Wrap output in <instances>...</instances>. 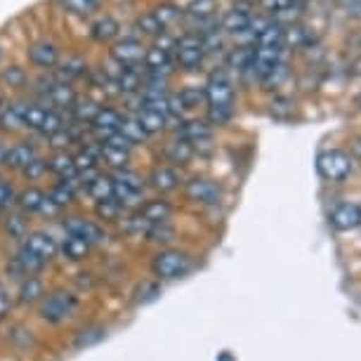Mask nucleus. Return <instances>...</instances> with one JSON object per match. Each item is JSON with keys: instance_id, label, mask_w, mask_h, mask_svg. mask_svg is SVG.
<instances>
[{"instance_id": "nucleus-33", "label": "nucleus", "mask_w": 361, "mask_h": 361, "mask_svg": "<svg viewBox=\"0 0 361 361\" xmlns=\"http://www.w3.org/2000/svg\"><path fill=\"white\" fill-rule=\"evenodd\" d=\"M94 213H97V222L102 224H116L123 220L126 210L121 206L116 199H106V201H99L97 208H94Z\"/></svg>"}, {"instance_id": "nucleus-51", "label": "nucleus", "mask_w": 361, "mask_h": 361, "mask_svg": "<svg viewBox=\"0 0 361 361\" xmlns=\"http://www.w3.org/2000/svg\"><path fill=\"white\" fill-rule=\"evenodd\" d=\"M17 189L12 187V182L0 180V213H10L17 206Z\"/></svg>"}, {"instance_id": "nucleus-10", "label": "nucleus", "mask_w": 361, "mask_h": 361, "mask_svg": "<svg viewBox=\"0 0 361 361\" xmlns=\"http://www.w3.org/2000/svg\"><path fill=\"white\" fill-rule=\"evenodd\" d=\"M145 52L147 47L142 45V40L137 36H126L111 47V59L118 62L121 66H137L145 59Z\"/></svg>"}, {"instance_id": "nucleus-21", "label": "nucleus", "mask_w": 361, "mask_h": 361, "mask_svg": "<svg viewBox=\"0 0 361 361\" xmlns=\"http://www.w3.org/2000/svg\"><path fill=\"white\" fill-rule=\"evenodd\" d=\"M194 147L189 145L187 140H180V137H175V140H170L166 147H163V159H166L170 166L177 168V166H187L189 161L194 159Z\"/></svg>"}, {"instance_id": "nucleus-24", "label": "nucleus", "mask_w": 361, "mask_h": 361, "mask_svg": "<svg viewBox=\"0 0 361 361\" xmlns=\"http://www.w3.org/2000/svg\"><path fill=\"white\" fill-rule=\"evenodd\" d=\"M45 199H47V192H43V189L36 185H31L17 194V208H19V213H24V215H38V210L45 203Z\"/></svg>"}, {"instance_id": "nucleus-42", "label": "nucleus", "mask_w": 361, "mask_h": 361, "mask_svg": "<svg viewBox=\"0 0 361 361\" xmlns=\"http://www.w3.org/2000/svg\"><path fill=\"white\" fill-rule=\"evenodd\" d=\"M177 97L182 102V109L189 111V109H199L201 104H206V87H182L180 92H177Z\"/></svg>"}, {"instance_id": "nucleus-53", "label": "nucleus", "mask_w": 361, "mask_h": 361, "mask_svg": "<svg viewBox=\"0 0 361 361\" xmlns=\"http://www.w3.org/2000/svg\"><path fill=\"white\" fill-rule=\"evenodd\" d=\"M293 102L288 97H276L274 102H271V116H276V118H288V116L293 114Z\"/></svg>"}, {"instance_id": "nucleus-37", "label": "nucleus", "mask_w": 361, "mask_h": 361, "mask_svg": "<svg viewBox=\"0 0 361 361\" xmlns=\"http://www.w3.org/2000/svg\"><path fill=\"white\" fill-rule=\"evenodd\" d=\"M0 83L12 87V90H24L26 85H29V73L22 66L12 64V66H5L3 71H0Z\"/></svg>"}, {"instance_id": "nucleus-55", "label": "nucleus", "mask_w": 361, "mask_h": 361, "mask_svg": "<svg viewBox=\"0 0 361 361\" xmlns=\"http://www.w3.org/2000/svg\"><path fill=\"white\" fill-rule=\"evenodd\" d=\"M267 12H286L293 8V0H260Z\"/></svg>"}, {"instance_id": "nucleus-50", "label": "nucleus", "mask_w": 361, "mask_h": 361, "mask_svg": "<svg viewBox=\"0 0 361 361\" xmlns=\"http://www.w3.org/2000/svg\"><path fill=\"white\" fill-rule=\"evenodd\" d=\"M50 173V168H47V159H40V156H36L29 166H26L22 170V177L26 182H38V180H43V177Z\"/></svg>"}, {"instance_id": "nucleus-6", "label": "nucleus", "mask_w": 361, "mask_h": 361, "mask_svg": "<svg viewBox=\"0 0 361 361\" xmlns=\"http://www.w3.org/2000/svg\"><path fill=\"white\" fill-rule=\"evenodd\" d=\"M317 173L326 182H343L352 173V159L343 149H326L317 156Z\"/></svg>"}, {"instance_id": "nucleus-11", "label": "nucleus", "mask_w": 361, "mask_h": 361, "mask_svg": "<svg viewBox=\"0 0 361 361\" xmlns=\"http://www.w3.org/2000/svg\"><path fill=\"white\" fill-rule=\"evenodd\" d=\"M177 137L187 140L189 145L194 147V152L203 145H210L213 140V128H210L208 121H199V118H189V121H180V128H177Z\"/></svg>"}, {"instance_id": "nucleus-15", "label": "nucleus", "mask_w": 361, "mask_h": 361, "mask_svg": "<svg viewBox=\"0 0 361 361\" xmlns=\"http://www.w3.org/2000/svg\"><path fill=\"white\" fill-rule=\"evenodd\" d=\"M36 147L31 145V142H17V145H12L5 149V156H3V166L10 168V170H17V173H22V170L29 166V163L36 159Z\"/></svg>"}, {"instance_id": "nucleus-44", "label": "nucleus", "mask_w": 361, "mask_h": 361, "mask_svg": "<svg viewBox=\"0 0 361 361\" xmlns=\"http://www.w3.org/2000/svg\"><path fill=\"white\" fill-rule=\"evenodd\" d=\"M182 15H185V10H182L180 5H175V3H161L159 8L154 10V17L159 19L163 26L177 24L182 19Z\"/></svg>"}, {"instance_id": "nucleus-5", "label": "nucleus", "mask_w": 361, "mask_h": 361, "mask_svg": "<svg viewBox=\"0 0 361 361\" xmlns=\"http://www.w3.org/2000/svg\"><path fill=\"white\" fill-rule=\"evenodd\" d=\"M62 227L66 234L71 236H78L83 238L85 243H90L92 248L97 246H104L109 241V231L102 222L92 220V217H85V215H69L62 220Z\"/></svg>"}, {"instance_id": "nucleus-49", "label": "nucleus", "mask_w": 361, "mask_h": 361, "mask_svg": "<svg viewBox=\"0 0 361 361\" xmlns=\"http://www.w3.org/2000/svg\"><path fill=\"white\" fill-rule=\"evenodd\" d=\"M215 10H217V0H192L187 5V15H192L194 19L213 17Z\"/></svg>"}, {"instance_id": "nucleus-14", "label": "nucleus", "mask_w": 361, "mask_h": 361, "mask_svg": "<svg viewBox=\"0 0 361 361\" xmlns=\"http://www.w3.org/2000/svg\"><path fill=\"white\" fill-rule=\"evenodd\" d=\"M45 295H47V290H45V283L40 276H26L17 286V302L22 305V307L40 305Z\"/></svg>"}, {"instance_id": "nucleus-45", "label": "nucleus", "mask_w": 361, "mask_h": 361, "mask_svg": "<svg viewBox=\"0 0 361 361\" xmlns=\"http://www.w3.org/2000/svg\"><path fill=\"white\" fill-rule=\"evenodd\" d=\"M64 128H66V121H64L62 111H57V109H50V111L45 114L43 126H40V133L47 135V137H52V135L62 133Z\"/></svg>"}, {"instance_id": "nucleus-22", "label": "nucleus", "mask_w": 361, "mask_h": 361, "mask_svg": "<svg viewBox=\"0 0 361 361\" xmlns=\"http://www.w3.org/2000/svg\"><path fill=\"white\" fill-rule=\"evenodd\" d=\"M281 50L283 47H255V59H253V69L250 71L262 80L279 62H281Z\"/></svg>"}, {"instance_id": "nucleus-7", "label": "nucleus", "mask_w": 361, "mask_h": 361, "mask_svg": "<svg viewBox=\"0 0 361 361\" xmlns=\"http://www.w3.org/2000/svg\"><path fill=\"white\" fill-rule=\"evenodd\" d=\"M203 45H201V36L194 31L182 33L180 38L175 40V62L187 71H196L203 64Z\"/></svg>"}, {"instance_id": "nucleus-61", "label": "nucleus", "mask_w": 361, "mask_h": 361, "mask_svg": "<svg viewBox=\"0 0 361 361\" xmlns=\"http://www.w3.org/2000/svg\"><path fill=\"white\" fill-rule=\"evenodd\" d=\"M354 104H357V106L361 109V92L357 94V97H354Z\"/></svg>"}, {"instance_id": "nucleus-59", "label": "nucleus", "mask_w": 361, "mask_h": 361, "mask_svg": "<svg viewBox=\"0 0 361 361\" xmlns=\"http://www.w3.org/2000/svg\"><path fill=\"white\" fill-rule=\"evenodd\" d=\"M217 361H234V359H231V354H229V352H224V354H222V357H220V359H217Z\"/></svg>"}, {"instance_id": "nucleus-60", "label": "nucleus", "mask_w": 361, "mask_h": 361, "mask_svg": "<svg viewBox=\"0 0 361 361\" xmlns=\"http://www.w3.org/2000/svg\"><path fill=\"white\" fill-rule=\"evenodd\" d=\"M5 149H8V147H5V145H0V163H3V156H5Z\"/></svg>"}, {"instance_id": "nucleus-26", "label": "nucleus", "mask_w": 361, "mask_h": 361, "mask_svg": "<svg viewBox=\"0 0 361 361\" xmlns=\"http://www.w3.org/2000/svg\"><path fill=\"white\" fill-rule=\"evenodd\" d=\"M83 189H85V194L97 203L106 201V199H114V180H111V175L102 173V170L92 177V180L85 182Z\"/></svg>"}, {"instance_id": "nucleus-48", "label": "nucleus", "mask_w": 361, "mask_h": 361, "mask_svg": "<svg viewBox=\"0 0 361 361\" xmlns=\"http://www.w3.org/2000/svg\"><path fill=\"white\" fill-rule=\"evenodd\" d=\"M62 5L69 12H73V15L87 17V15H92V12L99 10L102 0H62Z\"/></svg>"}, {"instance_id": "nucleus-1", "label": "nucleus", "mask_w": 361, "mask_h": 361, "mask_svg": "<svg viewBox=\"0 0 361 361\" xmlns=\"http://www.w3.org/2000/svg\"><path fill=\"white\" fill-rule=\"evenodd\" d=\"M206 104L210 126H227L234 116V83L224 69L210 73L206 83Z\"/></svg>"}, {"instance_id": "nucleus-16", "label": "nucleus", "mask_w": 361, "mask_h": 361, "mask_svg": "<svg viewBox=\"0 0 361 361\" xmlns=\"http://www.w3.org/2000/svg\"><path fill=\"white\" fill-rule=\"evenodd\" d=\"M149 187L156 189L159 194H170L180 187L182 177L177 173V168L173 166H156L152 173H149Z\"/></svg>"}, {"instance_id": "nucleus-63", "label": "nucleus", "mask_w": 361, "mask_h": 361, "mask_svg": "<svg viewBox=\"0 0 361 361\" xmlns=\"http://www.w3.org/2000/svg\"><path fill=\"white\" fill-rule=\"evenodd\" d=\"M0 59H3V50H0Z\"/></svg>"}, {"instance_id": "nucleus-36", "label": "nucleus", "mask_w": 361, "mask_h": 361, "mask_svg": "<svg viewBox=\"0 0 361 361\" xmlns=\"http://www.w3.org/2000/svg\"><path fill=\"white\" fill-rule=\"evenodd\" d=\"M121 33V24L116 22L114 17H99L97 22L92 24V38L99 40V43H106V40H114Z\"/></svg>"}, {"instance_id": "nucleus-47", "label": "nucleus", "mask_w": 361, "mask_h": 361, "mask_svg": "<svg viewBox=\"0 0 361 361\" xmlns=\"http://www.w3.org/2000/svg\"><path fill=\"white\" fill-rule=\"evenodd\" d=\"M288 76H290L288 64H286L283 59H281V62H279V64L274 66V69H271V71L267 73V76H264V78L260 80V83H262L264 87H267V90H274V87H279L281 83H286V80H288Z\"/></svg>"}, {"instance_id": "nucleus-9", "label": "nucleus", "mask_w": 361, "mask_h": 361, "mask_svg": "<svg viewBox=\"0 0 361 361\" xmlns=\"http://www.w3.org/2000/svg\"><path fill=\"white\" fill-rule=\"evenodd\" d=\"M24 246L36 253L40 260L50 264L54 257H59V238H54L50 231L45 229H31L29 236L24 238Z\"/></svg>"}, {"instance_id": "nucleus-18", "label": "nucleus", "mask_w": 361, "mask_h": 361, "mask_svg": "<svg viewBox=\"0 0 361 361\" xmlns=\"http://www.w3.org/2000/svg\"><path fill=\"white\" fill-rule=\"evenodd\" d=\"M250 19H253V15L241 8V5H234L229 12H224L222 22H220V29L224 33H234V36H243V33H248L250 29Z\"/></svg>"}, {"instance_id": "nucleus-30", "label": "nucleus", "mask_w": 361, "mask_h": 361, "mask_svg": "<svg viewBox=\"0 0 361 361\" xmlns=\"http://www.w3.org/2000/svg\"><path fill=\"white\" fill-rule=\"evenodd\" d=\"M255 43H246V45H238L234 50L229 52L227 64L229 69H234L238 73H246L253 69V59H255Z\"/></svg>"}, {"instance_id": "nucleus-32", "label": "nucleus", "mask_w": 361, "mask_h": 361, "mask_svg": "<svg viewBox=\"0 0 361 361\" xmlns=\"http://www.w3.org/2000/svg\"><path fill=\"white\" fill-rule=\"evenodd\" d=\"M97 111H99V104L97 102H92L90 97H76L73 99V104L69 106V114L80 126H90L92 118L97 116Z\"/></svg>"}, {"instance_id": "nucleus-58", "label": "nucleus", "mask_w": 361, "mask_h": 361, "mask_svg": "<svg viewBox=\"0 0 361 361\" xmlns=\"http://www.w3.org/2000/svg\"><path fill=\"white\" fill-rule=\"evenodd\" d=\"M343 3V8L347 10H361V0H340Z\"/></svg>"}, {"instance_id": "nucleus-12", "label": "nucleus", "mask_w": 361, "mask_h": 361, "mask_svg": "<svg viewBox=\"0 0 361 361\" xmlns=\"http://www.w3.org/2000/svg\"><path fill=\"white\" fill-rule=\"evenodd\" d=\"M29 62L40 71H50L59 64V47L52 40H38L29 47Z\"/></svg>"}, {"instance_id": "nucleus-57", "label": "nucleus", "mask_w": 361, "mask_h": 361, "mask_svg": "<svg viewBox=\"0 0 361 361\" xmlns=\"http://www.w3.org/2000/svg\"><path fill=\"white\" fill-rule=\"evenodd\" d=\"M350 73H352L354 78H361V54L350 64Z\"/></svg>"}, {"instance_id": "nucleus-23", "label": "nucleus", "mask_w": 361, "mask_h": 361, "mask_svg": "<svg viewBox=\"0 0 361 361\" xmlns=\"http://www.w3.org/2000/svg\"><path fill=\"white\" fill-rule=\"evenodd\" d=\"M57 69V80H64V83H71L76 78H83L87 73V62L80 54H69L66 59H59V64L54 66Z\"/></svg>"}, {"instance_id": "nucleus-25", "label": "nucleus", "mask_w": 361, "mask_h": 361, "mask_svg": "<svg viewBox=\"0 0 361 361\" xmlns=\"http://www.w3.org/2000/svg\"><path fill=\"white\" fill-rule=\"evenodd\" d=\"M29 215L24 213H5L3 217V231L5 236L10 238V241L15 243H24V238L29 236V220H26Z\"/></svg>"}, {"instance_id": "nucleus-2", "label": "nucleus", "mask_w": 361, "mask_h": 361, "mask_svg": "<svg viewBox=\"0 0 361 361\" xmlns=\"http://www.w3.org/2000/svg\"><path fill=\"white\" fill-rule=\"evenodd\" d=\"M80 310V300L73 290L57 288L47 293L43 302L38 305V317L50 326H62L69 319H73Z\"/></svg>"}, {"instance_id": "nucleus-52", "label": "nucleus", "mask_w": 361, "mask_h": 361, "mask_svg": "<svg viewBox=\"0 0 361 361\" xmlns=\"http://www.w3.org/2000/svg\"><path fill=\"white\" fill-rule=\"evenodd\" d=\"M201 45H203V52H217V50H222V47H224V31L213 29V31L201 33Z\"/></svg>"}, {"instance_id": "nucleus-40", "label": "nucleus", "mask_w": 361, "mask_h": 361, "mask_svg": "<svg viewBox=\"0 0 361 361\" xmlns=\"http://www.w3.org/2000/svg\"><path fill=\"white\" fill-rule=\"evenodd\" d=\"M24 123H22V116H19L15 102H10V104H5L0 109V130L5 133H17L22 130Z\"/></svg>"}, {"instance_id": "nucleus-54", "label": "nucleus", "mask_w": 361, "mask_h": 361, "mask_svg": "<svg viewBox=\"0 0 361 361\" xmlns=\"http://www.w3.org/2000/svg\"><path fill=\"white\" fill-rule=\"evenodd\" d=\"M10 312H12V295H10V290L0 283V322H5V319L10 317Z\"/></svg>"}, {"instance_id": "nucleus-34", "label": "nucleus", "mask_w": 361, "mask_h": 361, "mask_svg": "<svg viewBox=\"0 0 361 361\" xmlns=\"http://www.w3.org/2000/svg\"><path fill=\"white\" fill-rule=\"evenodd\" d=\"M118 133L123 135V137L130 142V145H142V142L149 140V135L145 133V128L140 126L137 116H123V121H121L118 126Z\"/></svg>"}, {"instance_id": "nucleus-17", "label": "nucleus", "mask_w": 361, "mask_h": 361, "mask_svg": "<svg viewBox=\"0 0 361 361\" xmlns=\"http://www.w3.org/2000/svg\"><path fill=\"white\" fill-rule=\"evenodd\" d=\"M137 213L145 217L147 224H161V222H170L173 217V203L168 199H145V203L137 208Z\"/></svg>"}, {"instance_id": "nucleus-4", "label": "nucleus", "mask_w": 361, "mask_h": 361, "mask_svg": "<svg viewBox=\"0 0 361 361\" xmlns=\"http://www.w3.org/2000/svg\"><path fill=\"white\" fill-rule=\"evenodd\" d=\"M114 199L123 206V210H137L145 203V180L130 168L111 173Z\"/></svg>"}, {"instance_id": "nucleus-56", "label": "nucleus", "mask_w": 361, "mask_h": 361, "mask_svg": "<svg viewBox=\"0 0 361 361\" xmlns=\"http://www.w3.org/2000/svg\"><path fill=\"white\" fill-rule=\"evenodd\" d=\"M38 215H43V217H57V215H62V208H57L50 199H45V203L38 210Z\"/></svg>"}, {"instance_id": "nucleus-20", "label": "nucleus", "mask_w": 361, "mask_h": 361, "mask_svg": "<svg viewBox=\"0 0 361 361\" xmlns=\"http://www.w3.org/2000/svg\"><path fill=\"white\" fill-rule=\"evenodd\" d=\"M109 336V329L102 324H87L83 326V329H78L76 333H73V350H87V347H94L99 345L102 340H106Z\"/></svg>"}, {"instance_id": "nucleus-62", "label": "nucleus", "mask_w": 361, "mask_h": 361, "mask_svg": "<svg viewBox=\"0 0 361 361\" xmlns=\"http://www.w3.org/2000/svg\"><path fill=\"white\" fill-rule=\"evenodd\" d=\"M5 106V97H3V92H0V109Z\"/></svg>"}, {"instance_id": "nucleus-41", "label": "nucleus", "mask_w": 361, "mask_h": 361, "mask_svg": "<svg viewBox=\"0 0 361 361\" xmlns=\"http://www.w3.org/2000/svg\"><path fill=\"white\" fill-rule=\"evenodd\" d=\"M257 47H283V24L271 22L260 36L255 38Z\"/></svg>"}, {"instance_id": "nucleus-46", "label": "nucleus", "mask_w": 361, "mask_h": 361, "mask_svg": "<svg viewBox=\"0 0 361 361\" xmlns=\"http://www.w3.org/2000/svg\"><path fill=\"white\" fill-rule=\"evenodd\" d=\"M310 40V33L305 26L300 24H290V26H283V45H290V47H302L305 43Z\"/></svg>"}, {"instance_id": "nucleus-28", "label": "nucleus", "mask_w": 361, "mask_h": 361, "mask_svg": "<svg viewBox=\"0 0 361 361\" xmlns=\"http://www.w3.org/2000/svg\"><path fill=\"white\" fill-rule=\"evenodd\" d=\"M47 168H50V173L57 177V180H71V177H76V163H73V154H66L64 152H54L50 159H47Z\"/></svg>"}, {"instance_id": "nucleus-3", "label": "nucleus", "mask_w": 361, "mask_h": 361, "mask_svg": "<svg viewBox=\"0 0 361 361\" xmlns=\"http://www.w3.org/2000/svg\"><path fill=\"white\" fill-rule=\"evenodd\" d=\"M192 269H194L192 255L180 248H161V250H156L152 257V274L156 276V281H161V283L185 279Z\"/></svg>"}, {"instance_id": "nucleus-19", "label": "nucleus", "mask_w": 361, "mask_h": 361, "mask_svg": "<svg viewBox=\"0 0 361 361\" xmlns=\"http://www.w3.org/2000/svg\"><path fill=\"white\" fill-rule=\"evenodd\" d=\"M92 250L94 248L90 246V243H85L83 238L71 236V234H66L62 241H59V255H62L66 262H76V264L85 262Z\"/></svg>"}, {"instance_id": "nucleus-43", "label": "nucleus", "mask_w": 361, "mask_h": 361, "mask_svg": "<svg viewBox=\"0 0 361 361\" xmlns=\"http://www.w3.org/2000/svg\"><path fill=\"white\" fill-rule=\"evenodd\" d=\"M161 295V281H145V283H140L137 286V290H135V298H133V302L137 305H149V302H154L156 298Z\"/></svg>"}, {"instance_id": "nucleus-29", "label": "nucleus", "mask_w": 361, "mask_h": 361, "mask_svg": "<svg viewBox=\"0 0 361 361\" xmlns=\"http://www.w3.org/2000/svg\"><path fill=\"white\" fill-rule=\"evenodd\" d=\"M175 238H177V231L170 222L149 224L147 231H145V241L154 243V246H161V248H173Z\"/></svg>"}, {"instance_id": "nucleus-39", "label": "nucleus", "mask_w": 361, "mask_h": 361, "mask_svg": "<svg viewBox=\"0 0 361 361\" xmlns=\"http://www.w3.org/2000/svg\"><path fill=\"white\" fill-rule=\"evenodd\" d=\"M135 26H137L140 36H152V38H159L166 33V26H163L159 19L154 17V12H142V15L135 19Z\"/></svg>"}, {"instance_id": "nucleus-31", "label": "nucleus", "mask_w": 361, "mask_h": 361, "mask_svg": "<svg viewBox=\"0 0 361 361\" xmlns=\"http://www.w3.org/2000/svg\"><path fill=\"white\" fill-rule=\"evenodd\" d=\"M8 343H10L12 350L24 354V352H31L33 347H36V336H33V331L26 329V326L15 324V326H10V331H8Z\"/></svg>"}, {"instance_id": "nucleus-27", "label": "nucleus", "mask_w": 361, "mask_h": 361, "mask_svg": "<svg viewBox=\"0 0 361 361\" xmlns=\"http://www.w3.org/2000/svg\"><path fill=\"white\" fill-rule=\"evenodd\" d=\"M12 257H15V262L19 264V267H22L24 276H40V274H43V269L47 267V262L40 260L36 253H31V250L26 248L24 243H19Z\"/></svg>"}, {"instance_id": "nucleus-35", "label": "nucleus", "mask_w": 361, "mask_h": 361, "mask_svg": "<svg viewBox=\"0 0 361 361\" xmlns=\"http://www.w3.org/2000/svg\"><path fill=\"white\" fill-rule=\"evenodd\" d=\"M137 121L140 126L145 128V133L149 135V137H154V135H161L163 130L168 128V118L156 111H149V109H142V111L137 114Z\"/></svg>"}, {"instance_id": "nucleus-13", "label": "nucleus", "mask_w": 361, "mask_h": 361, "mask_svg": "<svg viewBox=\"0 0 361 361\" xmlns=\"http://www.w3.org/2000/svg\"><path fill=\"white\" fill-rule=\"evenodd\" d=\"M329 222H331V227L338 231L357 229L361 227V206H357V203H338V206L331 210Z\"/></svg>"}, {"instance_id": "nucleus-8", "label": "nucleus", "mask_w": 361, "mask_h": 361, "mask_svg": "<svg viewBox=\"0 0 361 361\" xmlns=\"http://www.w3.org/2000/svg\"><path fill=\"white\" fill-rule=\"evenodd\" d=\"M185 196L192 203L213 208V206H220L222 187H220V182L210 180V177H192L185 185Z\"/></svg>"}, {"instance_id": "nucleus-38", "label": "nucleus", "mask_w": 361, "mask_h": 361, "mask_svg": "<svg viewBox=\"0 0 361 361\" xmlns=\"http://www.w3.org/2000/svg\"><path fill=\"white\" fill-rule=\"evenodd\" d=\"M102 163H106L109 168H114V173H116V170L130 168V152H123V149L102 145Z\"/></svg>"}]
</instances>
